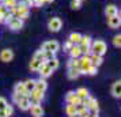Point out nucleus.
<instances>
[{
    "instance_id": "nucleus-1",
    "label": "nucleus",
    "mask_w": 121,
    "mask_h": 117,
    "mask_svg": "<svg viewBox=\"0 0 121 117\" xmlns=\"http://www.w3.org/2000/svg\"><path fill=\"white\" fill-rule=\"evenodd\" d=\"M10 12H11L14 17L19 18V19H27L29 17V6L27 4H25V3H21V4H17L15 7H12L10 8Z\"/></svg>"
},
{
    "instance_id": "nucleus-2",
    "label": "nucleus",
    "mask_w": 121,
    "mask_h": 117,
    "mask_svg": "<svg viewBox=\"0 0 121 117\" xmlns=\"http://www.w3.org/2000/svg\"><path fill=\"white\" fill-rule=\"evenodd\" d=\"M90 50H91V53H94V55L104 56L106 53V50H108V45L102 39H95V41H91Z\"/></svg>"
},
{
    "instance_id": "nucleus-3",
    "label": "nucleus",
    "mask_w": 121,
    "mask_h": 117,
    "mask_svg": "<svg viewBox=\"0 0 121 117\" xmlns=\"http://www.w3.org/2000/svg\"><path fill=\"white\" fill-rule=\"evenodd\" d=\"M91 65H93V64H91V60H90V56L88 55H84L83 57L79 59V71H80V74L86 75L87 69L91 67Z\"/></svg>"
},
{
    "instance_id": "nucleus-4",
    "label": "nucleus",
    "mask_w": 121,
    "mask_h": 117,
    "mask_svg": "<svg viewBox=\"0 0 121 117\" xmlns=\"http://www.w3.org/2000/svg\"><path fill=\"white\" fill-rule=\"evenodd\" d=\"M44 100V93L38 91V90H33L31 93H29V101L31 105H38Z\"/></svg>"
},
{
    "instance_id": "nucleus-5",
    "label": "nucleus",
    "mask_w": 121,
    "mask_h": 117,
    "mask_svg": "<svg viewBox=\"0 0 121 117\" xmlns=\"http://www.w3.org/2000/svg\"><path fill=\"white\" fill-rule=\"evenodd\" d=\"M61 27H63V22H61L60 18H50L49 22H48V29H49L50 31H53V33H57V31H60Z\"/></svg>"
},
{
    "instance_id": "nucleus-6",
    "label": "nucleus",
    "mask_w": 121,
    "mask_h": 117,
    "mask_svg": "<svg viewBox=\"0 0 121 117\" xmlns=\"http://www.w3.org/2000/svg\"><path fill=\"white\" fill-rule=\"evenodd\" d=\"M59 49H60V44H59L57 41H55V39H52V41H46V42H44L42 46H41V50L53 52V53H56Z\"/></svg>"
},
{
    "instance_id": "nucleus-7",
    "label": "nucleus",
    "mask_w": 121,
    "mask_h": 117,
    "mask_svg": "<svg viewBox=\"0 0 121 117\" xmlns=\"http://www.w3.org/2000/svg\"><path fill=\"white\" fill-rule=\"evenodd\" d=\"M37 72L39 74V76L41 78H44V79H46V78H49L50 75H52V72H53V69L46 64V61H44L41 65H39V68H38V71Z\"/></svg>"
},
{
    "instance_id": "nucleus-8",
    "label": "nucleus",
    "mask_w": 121,
    "mask_h": 117,
    "mask_svg": "<svg viewBox=\"0 0 121 117\" xmlns=\"http://www.w3.org/2000/svg\"><path fill=\"white\" fill-rule=\"evenodd\" d=\"M7 25H8V27L11 29V30L18 31V30H21V29L23 27V21L22 19H19V18H17V17H12L11 21L7 23Z\"/></svg>"
},
{
    "instance_id": "nucleus-9",
    "label": "nucleus",
    "mask_w": 121,
    "mask_h": 117,
    "mask_svg": "<svg viewBox=\"0 0 121 117\" xmlns=\"http://www.w3.org/2000/svg\"><path fill=\"white\" fill-rule=\"evenodd\" d=\"M65 101L67 104H72V105H79L82 102V100L75 94V91H68L65 95Z\"/></svg>"
},
{
    "instance_id": "nucleus-10",
    "label": "nucleus",
    "mask_w": 121,
    "mask_h": 117,
    "mask_svg": "<svg viewBox=\"0 0 121 117\" xmlns=\"http://www.w3.org/2000/svg\"><path fill=\"white\" fill-rule=\"evenodd\" d=\"M14 59V52L11 49H3L0 52V60L3 63H10Z\"/></svg>"
},
{
    "instance_id": "nucleus-11",
    "label": "nucleus",
    "mask_w": 121,
    "mask_h": 117,
    "mask_svg": "<svg viewBox=\"0 0 121 117\" xmlns=\"http://www.w3.org/2000/svg\"><path fill=\"white\" fill-rule=\"evenodd\" d=\"M17 105H18V108H19L21 110L27 112L29 109H30L31 104H30V101H29V97H22V98L17 102Z\"/></svg>"
},
{
    "instance_id": "nucleus-12",
    "label": "nucleus",
    "mask_w": 121,
    "mask_h": 117,
    "mask_svg": "<svg viewBox=\"0 0 121 117\" xmlns=\"http://www.w3.org/2000/svg\"><path fill=\"white\" fill-rule=\"evenodd\" d=\"M14 93L21 94L22 97H29V93H27V90H26V87H25V83H23V82H18V83L15 84Z\"/></svg>"
},
{
    "instance_id": "nucleus-13",
    "label": "nucleus",
    "mask_w": 121,
    "mask_h": 117,
    "mask_svg": "<svg viewBox=\"0 0 121 117\" xmlns=\"http://www.w3.org/2000/svg\"><path fill=\"white\" fill-rule=\"evenodd\" d=\"M110 93L114 98H120L121 97V82L117 80L114 83L112 84V89H110Z\"/></svg>"
},
{
    "instance_id": "nucleus-14",
    "label": "nucleus",
    "mask_w": 121,
    "mask_h": 117,
    "mask_svg": "<svg viewBox=\"0 0 121 117\" xmlns=\"http://www.w3.org/2000/svg\"><path fill=\"white\" fill-rule=\"evenodd\" d=\"M108 25H109V26H110L112 29H117V27H120V25H121L120 14H118V15H114V17L108 18Z\"/></svg>"
},
{
    "instance_id": "nucleus-15",
    "label": "nucleus",
    "mask_w": 121,
    "mask_h": 117,
    "mask_svg": "<svg viewBox=\"0 0 121 117\" xmlns=\"http://www.w3.org/2000/svg\"><path fill=\"white\" fill-rule=\"evenodd\" d=\"M29 110L31 112V114L34 117H42V114H44V109H42L41 104H38V105H31Z\"/></svg>"
},
{
    "instance_id": "nucleus-16",
    "label": "nucleus",
    "mask_w": 121,
    "mask_h": 117,
    "mask_svg": "<svg viewBox=\"0 0 121 117\" xmlns=\"http://www.w3.org/2000/svg\"><path fill=\"white\" fill-rule=\"evenodd\" d=\"M46 89H48V83H46V80H45L44 78H39V79L35 80V89H34V90H38V91L45 93Z\"/></svg>"
},
{
    "instance_id": "nucleus-17",
    "label": "nucleus",
    "mask_w": 121,
    "mask_h": 117,
    "mask_svg": "<svg viewBox=\"0 0 121 117\" xmlns=\"http://www.w3.org/2000/svg\"><path fill=\"white\" fill-rule=\"evenodd\" d=\"M68 52H69V55H71L72 59H79L82 56V50H80V46L79 45H72V48Z\"/></svg>"
},
{
    "instance_id": "nucleus-18",
    "label": "nucleus",
    "mask_w": 121,
    "mask_h": 117,
    "mask_svg": "<svg viewBox=\"0 0 121 117\" xmlns=\"http://www.w3.org/2000/svg\"><path fill=\"white\" fill-rule=\"evenodd\" d=\"M82 74L79 71V68H68V72H67V76L68 79H71V80H75L80 76Z\"/></svg>"
},
{
    "instance_id": "nucleus-19",
    "label": "nucleus",
    "mask_w": 121,
    "mask_h": 117,
    "mask_svg": "<svg viewBox=\"0 0 121 117\" xmlns=\"http://www.w3.org/2000/svg\"><path fill=\"white\" fill-rule=\"evenodd\" d=\"M105 14H106V17H108V18L114 17V15H118V10H117V7H116L114 4H110V6L106 7Z\"/></svg>"
},
{
    "instance_id": "nucleus-20",
    "label": "nucleus",
    "mask_w": 121,
    "mask_h": 117,
    "mask_svg": "<svg viewBox=\"0 0 121 117\" xmlns=\"http://www.w3.org/2000/svg\"><path fill=\"white\" fill-rule=\"evenodd\" d=\"M90 60H91V64H93V65H95V67H99V65L104 63V59H102V56L94 55V53H91V55H90Z\"/></svg>"
},
{
    "instance_id": "nucleus-21",
    "label": "nucleus",
    "mask_w": 121,
    "mask_h": 117,
    "mask_svg": "<svg viewBox=\"0 0 121 117\" xmlns=\"http://www.w3.org/2000/svg\"><path fill=\"white\" fill-rule=\"evenodd\" d=\"M80 39H82V34H79V33H71V34H69V39H68V41H71L73 45H79Z\"/></svg>"
},
{
    "instance_id": "nucleus-22",
    "label": "nucleus",
    "mask_w": 121,
    "mask_h": 117,
    "mask_svg": "<svg viewBox=\"0 0 121 117\" xmlns=\"http://www.w3.org/2000/svg\"><path fill=\"white\" fill-rule=\"evenodd\" d=\"M75 94L80 98V100H84V98H87L88 95V90L86 89V87H80V89H78L76 91H75Z\"/></svg>"
},
{
    "instance_id": "nucleus-23",
    "label": "nucleus",
    "mask_w": 121,
    "mask_h": 117,
    "mask_svg": "<svg viewBox=\"0 0 121 117\" xmlns=\"http://www.w3.org/2000/svg\"><path fill=\"white\" fill-rule=\"evenodd\" d=\"M25 83V87L27 90V93H31L34 89H35V80L34 79H27L26 82H23Z\"/></svg>"
},
{
    "instance_id": "nucleus-24",
    "label": "nucleus",
    "mask_w": 121,
    "mask_h": 117,
    "mask_svg": "<svg viewBox=\"0 0 121 117\" xmlns=\"http://www.w3.org/2000/svg\"><path fill=\"white\" fill-rule=\"evenodd\" d=\"M76 113L80 117H86L88 114V110H87V108H84L82 104H79V105H76Z\"/></svg>"
},
{
    "instance_id": "nucleus-25",
    "label": "nucleus",
    "mask_w": 121,
    "mask_h": 117,
    "mask_svg": "<svg viewBox=\"0 0 121 117\" xmlns=\"http://www.w3.org/2000/svg\"><path fill=\"white\" fill-rule=\"evenodd\" d=\"M42 63L44 61H41V60H38V59H34L33 57V60H31V63H30V69H31V71H38L39 65H41Z\"/></svg>"
},
{
    "instance_id": "nucleus-26",
    "label": "nucleus",
    "mask_w": 121,
    "mask_h": 117,
    "mask_svg": "<svg viewBox=\"0 0 121 117\" xmlns=\"http://www.w3.org/2000/svg\"><path fill=\"white\" fill-rule=\"evenodd\" d=\"M46 64H48V65H49V67L55 71V69H57V68H59V64H60V63H59V59L53 57V59L48 60V61H46Z\"/></svg>"
},
{
    "instance_id": "nucleus-27",
    "label": "nucleus",
    "mask_w": 121,
    "mask_h": 117,
    "mask_svg": "<svg viewBox=\"0 0 121 117\" xmlns=\"http://www.w3.org/2000/svg\"><path fill=\"white\" fill-rule=\"evenodd\" d=\"M65 113H67V116L68 117L72 116V114H75V113H76V105L68 104V105L65 106Z\"/></svg>"
},
{
    "instance_id": "nucleus-28",
    "label": "nucleus",
    "mask_w": 121,
    "mask_h": 117,
    "mask_svg": "<svg viewBox=\"0 0 121 117\" xmlns=\"http://www.w3.org/2000/svg\"><path fill=\"white\" fill-rule=\"evenodd\" d=\"M68 68H79V59H72L71 57V60L68 61Z\"/></svg>"
},
{
    "instance_id": "nucleus-29",
    "label": "nucleus",
    "mask_w": 121,
    "mask_h": 117,
    "mask_svg": "<svg viewBox=\"0 0 121 117\" xmlns=\"http://www.w3.org/2000/svg\"><path fill=\"white\" fill-rule=\"evenodd\" d=\"M3 4L10 10V8H12V7L17 6V0H4V1H3Z\"/></svg>"
},
{
    "instance_id": "nucleus-30",
    "label": "nucleus",
    "mask_w": 121,
    "mask_h": 117,
    "mask_svg": "<svg viewBox=\"0 0 121 117\" xmlns=\"http://www.w3.org/2000/svg\"><path fill=\"white\" fill-rule=\"evenodd\" d=\"M113 45H114L116 48H120L121 46V35L120 34H117L113 37Z\"/></svg>"
},
{
    "instance_id": "nucleus-31",
    "label": "nucleus",
    "mask_w": 121,
    "mask_h": 117,
    "mask_svg": "<svg viewBox=\"0 0 121 117\" xmlns=\"http://www.w3.org/2000/svg\"><path fill=\"white\" fill-rule=\"evenodd\" d=\"M42 52H44V60L45 61H48V60H50V59L55 57V53H53V52H46V50H42Z\"/></svg>"
},
{
    "instance_id": "nucleus-32",
    "label": "nucleus",
    "mask_w": 121,
    "mask_h": 117,
    "mask_svg": "<svg viewBox=\"0 0 121 117\" xmlns=\"http://www.w3.org/2000/svg\"><path fill=\"white\" fill-rule=\"evenodd\" d=\"M4 112L7 113V116H8V117H11V116H12V113H14V108H12V105L7 104L6 108H4Z\"/></svg>"
},
{
    "instance_id": "nucleus-33",
    "label": "nucleus",
    "mask_w": 121,
    "mask_h": 117,
    "mask_svg": "<svg viewBox=\"0 0 121 117\" xmlns=\"http://www.w3.org/2000/svg\"><path fill=\"white\" fill-rule=\"evenodd\" d=\"M80 6H82V1H80V0H72L71 1V7L73 10H79Z\"/></svg>"
},
{
    "instance_id": "nucleus-34",
    "label": "nucleus",
    "mask_w": 121,
    "mask_h": 117,
    "mask_svg": "<svg viewBox=\"0 0 121 117\" xmlns=\"http://www.w3.org/2000/svg\"><path fill=\"white\" fill-rule=\"evenodd\" d=\"M97 72H98V67H95V65H91V67L87 69L86 75H97Z\"/></svg>"
},
{
    "instance_id": "nucleus-35",
    "label": "nucleus",
    "mask_w": 121,
    "mask_h": 117,
    "mask_svg": "<svg viewBox=\"0 0 121 117\" xmlns=\"http://www.w3.org/2000/svg\"><path fill=\"white\" fill-rule=\"evenodd\" d=\"M33 57L34 59H38V60H41V61H45L44 60V52H42V50H37V52L34 53Z\"/></svg>"
},
{
    "instance_id": "nucleus-36",
    "label": "nucleus",
    "mask_w": 121,
    "mask_h": 117,
    "mask_svg": "<svg viewBox=\"0 0 121 117\" xmlns=\"http://www.w3.org/2000/svg\"><path fill=\"white\" fill-rule=\"evenodd\" d=\"M7 104H8V102H7L6 98H4V97H0V110H1V109H4Z\"/></svg>"
},
{
    "instance_id": "nucleus-37",
    "label": "nucleus",
    "mask_w": 121,
    "mask_h": 117,
    "mask_svg": "<svg viewBox=\"0 0 121 117\" xmlns=\"http://www.w3.org/2000/svg\"><path fill=\"white\" fill-rule=\"evenodd\" d=\"M21 98H22V95H21V94H17V93H14V94H12V101H14V104H17Z\"/></svg>"
},
{
    "instance_id": "nucleus-38",
    "label": "nucleus",
    "mask_w": 121,
    "mask_h": 117,
    "mask_svg": "<svg viewBox=\"0 0 121 117\" xmlns=\"http://www.w3.org/2000/svg\"><path fill=\"white\" fill-rule=\"evenodd\" d=\"M7 11H8V8H7L4 4H0V14H1V15H4Z\"/></svg>"
},
{
    "instance_id": "nucleus-39",
    "label": "nucleus",
    "mask_w": 121,
    "mask_h": 117,
    "mask_svg": "<svg viewBox=\"0 0 121 117\" xmlns=\"http://www.w3.org/2000/svg\"><path fill=\"white\" fill-rule=\"evenodd\" d=\"M72 45H73V44H72L71 41H67L65 44H64V50H69L72 48Z\"/></svg>"
},
{
    "instance_id": "nucleus-40",
    "label": "nucleus",
    "mask_w": 121,
    "mask_h": 117,
    "mask_svg": "<svg viewBox=\"0 0 121 117\" xmlns=\"http://www.w3.org/2000/svg\"><path fill=\"white\" fill-rule=\"evenodd\" d=\"M0 117H8V116H7V113L4 112V109H1V110H0Z\"/></svg>"
},
{
    "instance_id": "nucleus-41",
    "label": "nucleus",
    "mask_w": 121,
    "mask_h": 117,
    "mask_svg": "<svg viewBox=\"0 0 121 117\" xmlns=\"http://www.w3.org/2000/svg\"><path fill=\"white\" fill-rule=\"evenodd\" d=\"M0 23H4V18H3L1 14H0Z\"/></svg>"
},
{
    "instance_id": "nucleus-42",
    "label": "nucleus",
    "mask_w": 121,
    "mask_h": 117,
    "mask_svg": "<svg viewBox=\"0 0 121 117\" xmlns=\"http://www.w3.org/2000/svg\"><path fill=\"white\" fill-rule=\"evenodd\" d=\"M86 117H98V114H87Z\"/></svg>"
},
{
    "instance_id": "nucleus-43",
    "label": "nucleus",
    "mask_w": 121,
    "mask_h": 117,
    "mask_svg": "<svg viewBox=\"0 0 121 117\" xmlns=\"http://www.w3.org/2000/svg\"><path fill=\"white\" fill-rule=\"evenodd\" d=\"M69 117H80V116H79L78 113H75V114H72V116H69Z\"/></svg>"
},
{
    "instance_id": "nucleus-44",
    "label": "nucleus",
    "mask_w": 121,
    "mask_h": 117,
    "mask_svg": "<svg viewBox=\"0 0 121 117\" xmlns=\"http://www.w3.org/2000/svg\"><path fill=\"white\" fill-rule=\"evenodd\" d=\"M50 1H53V0H45V3H50Z\"/></svg>"
},
{
    "instance_id": "nucleus-45",
    "label": "nucleus",
    "mask_w": 121,
    "mask_h": 117,
    "mask_svg": "<svg viewBox=\"0 0 121 117\" xmlns=\"http://www.w3.org/2000/svg\"><path fill=\"white\" fill-rule=\"evenodd\" d=\"M0 1H4V0H0Z\"/></svg>"
},
{
    "instance_id": "nucleus-46",
    "label": "nucleus",
    "mask_w": 121,
    "mask_h": 117,
    "mask_svg": "<svg viewBox=\"0 0 121 117\" xmlns=\"http://www.w3.org/2000/svg\"><path fill=\"white\" fill-rule=\"evenodd\" d=\"M80 1H83V0H80Z\"/></svg>"
}]
</instances>
